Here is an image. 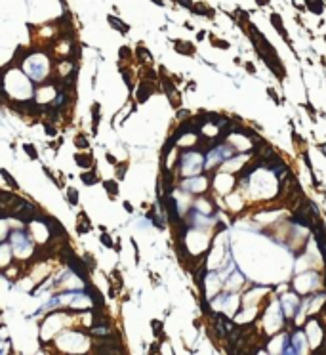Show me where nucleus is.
Masks as SVG:
<instances>
[{"mask_svg": "<svg viewBox=\"0 0 326 355\" xmlns=\"http://www.w3.org/2000/svg\"><path fill=\"white\" fill-rule=\"evenodd\" d=\"M67 264H69V267H71L72 271H75V273L78 275L80 279H84V281H86V277H88V273H86V267H84V264H82L80 260L76 258V256H72V254H71L69 258H67Z\"/></svg>", "mask_w": 326, "mask_h": 355, "instance_id": "1", "label": "nucleus"}, {"mask_svg": "<svg viewBox=\"0 0 326 355\" xmlns=\"http://www.w3.org/2000/svg\"><path fill=\"white\" fill-rule=\"evenodd\" d=\"M315 235H317V243H319V248H320V252H322V258H324V262H326V233H324L322 225L315 229Z\"/></svg>", "mask_w": 326, "mask_h": 355, "instance_id": "2", "label": "nucleus"}, {"mask_svg": "<svg viewBox=\"0 0 326 355\" xmlns=\"http://www.w3.org/2000/svg\"><path fill=\"white\" fill-rule=\"evenodd\" d=\"M166 210L170 212L172 222H178V210H175V202H174L172 197H168V199H166Z\"/></svg>", "mask_w": 326, "mask_h": 355, "instance_id": "3", "label": "nucleus"}, {"mask_svg": "<svg viewBox=\"0 0 326 355\" xmlns=\"http://www.w3.org/2000/svg\"><path fill=\"white\" fill-rule=\"evenodd\" d=\"M307 4H309V8H311L315 13L322 12V2H320V0H307Z\"/></svg>", "mask_w": 326, "mask_h": 355, "instance_id": "4", "label": "nucleus"}, {"mask_svg": "<svg viewBox=\"0 0 326 355\" xmlns=\"http://www.w3.org/2000/svg\"><path fill=\"white\" fill-rule=\"evenodd\" d=\"M90 298L95 302V306H99V307L103 306V298H101V294H99L95 288H90Z\"/></svg>", "mask_w": 326, "mask_h": 355, "instance_id": "5", "label": "nucleus"}, {"mask_svg": "<svg viewBox=\"0 0 326 355\" xmlns=\"http://www.w3.org/2000/svg\"><path fill=\"white\" fill-rule=\"evenodd\" d=\"M109 23H111V25H113V27H115V29H118V31H124V33H126V31H128V25L120 23V21H118V19H116V17H109Z\"/></svg>", "mask_w": 326, "mask_h": 355, "instance_id": "6", "label": "nucleus"}, {"mask_svg": "<svg viewBox=\"0 0 326 355\" xmlns=\"http://www.w3.org/2000/svg\"><path fill=\"white\" fill-rule=\"evenodd\" d=\"M149 92H151V90L147 88V84H141V86H139L137 100H139V101H145V100H147V96H149Z\"/></svg>", "mask_w": 326, "mask_h": 355, "instance_id": "7", "label": "nucleus"}, {"mask_svg": "<svg viewBox=\"0 0 326 355\" xmlns=\"http://www.w3.org/2000/svg\"><path fill=\"white\" fill-rule=\"evenodd\" d=\"M271 21H273V25H275V27H277L278 31H280V34H282V36L286 34V33H284V27H282V23H280V17H278L277 13H273V15H271Z\"/></svg>", "mask_w": 326, "mask_h": 355, "instance_id": "8", "label": "nucleus"}, {"mask_svg": "<svg viewBox=\"0 0 326 355\" xmlns=\"http://www.w3.org/2000/svg\"><path fill=\"white\" fill-rule=\"evenodd\" d=\"M76 164H80V166H84V168H86V166L92 164V159H90V157H86V155H78V157H76Z\"/></svg>", "mask_w": 326, "mask_h": 355, "instance_id": "9", "label": "nucleus"}, {"mask_svg": "<svg viewBox=\"0 0 326 355\" xmlns=\"http://www.w3.org/2000/svg\"><path fill=\"white\" fill-rule=\"evenodd\" d=\"M65 103H67V94L65 92H59L57 97H55V101H54V105L59 107V105H65Z\"/></svg>", "mask_w": 326, "mask_h": 355, "instance_id": "10", "label": "nucleus"}, {"mask_svg": "<svg viewBox=\"0 0 326 355\" xmlns=\"http://www.w3.org/2000/svg\"><path fill=\"white\" fill-rule=\"evenodd\" d=\"M105 189L109 191V195H113V197L116 195V183L115 181H105Z\"/></svg>", "mask_w": 326, "mask_h": 355, "instance_id": "11", "label": "nucleus"}, {"mask_svg": "<svg viewBox=\"0 0 326 355\" xmlns=\"http://www.w3.org/2000/svg\"><path fill=\"white\" fill-rule=\"evenodd\" d=\"M82 181H84V183H88V185H90V183H95V181H97V176L84 174V176H82Z\"/></svg>", "mask_w": 326, "mask_h": 355, "instance_id": "12", "label": "nucleus"}, {"mask_svg": "<svg viewBox=\"0 0 326 355\" xmlns=\"http://www.w3.org/2000/svg\"><path fill=\"white\" fill-rule=\"evenodd\" d=\"M69 201H71V204H76V201H78V193L75 189H69Z\"/></svg>", "mask_w": 326, "mask_h": 355, "instance_id": "13", "label": "nucleus"}, {"mask_svg": "<svg viewBox=\"0 0 326 355\" xmlns=\"http://www.w3.org/2000/svg\"><path fill=\"white\" fill-rule=\"evenodd\" d=\"M75 143L78 145V147H88V143H86V138H84V136H78V138L75 139Z\"/></svg>", "mask_w": 326, "mask_h": 355, "instance_id": "14", "label": "nucleus"}, {"mask_svg": "<svg viewBox=\"0 0 326 355\" xmlns=\"http://www.w3.org/2000/svg\"><path fill=\"white\" fill-rule=\"evenodd\" d=\"M151 325H153V328H154V334H157V336H158V334H160V332H162V325H160V323H158V321H153V323H151Z\"/></svg>", "mask_w": 326, "mask_h": 355, "instance_id": "15", "label": "nucleus"}, {"mask_svg": "<svg viewBox=\"0 0 326 355\" xmlns=\"http://www.w3.org/2000/svg\"><path fill=\"white\" fill-rule=\"evenodd\" d=\"M25 151L31 155V159H36V151H34V147L33 145H25Z\"/></svg>", "mask_w": 326, "mask_h": 355, "instance_id": "16", "label": "nucleus"}, {"mask_svg": "<svg viewBox=\"0 0 326 355\" xmlns=\"http://www.w3.org/2000/svg\"><path fill=\"white\" fill-rule=\"evenodd\" d=\"M101 243L107 244V246H111V244H113V241H111V237H109V235H103V237H101Z\"/></svg>", "mask_w": 326, "mask_h": 355, "instance_id": "17", "label": "nucleus"}, {"mask_svg": "<svg viewBox=\"0 0 326 355\" xmlns=\"http://www.w3.org/2000/svg\"><path fill=\"white\" fill-rule=\"evenodd\" d=\"M2 176H4V178H6V180H8V181H10V183H12L13 187H17V183H15V181L12 180V178H10V174H8V172H6V170H2Z\"/></svg>", "mask_w": 326, "mask_h": 355, "instance_id": "18", "label": "nucleus"}, {"mask_svg": "<svg viewBox=\"0 0 326 355\" xmlns=\"http://www.w3.org/2000/svg\"><path fill=\"white\" fill-rule=\"evenodd\" d=\"M193 12H196V13H206V10L202 8V4H198V8H193Z\"/></svg>", "mask_w": 326, "mask_h": 355, "instance_id": "19", "label": "nucleus"}, {"mask_svg": "<svg viewBox=\"0 0 326 355\" xmlns=\"http://www.w3.org/2000/svg\"><path fill=\"white\" fill-rule=\"evenodd\" d=\"M320 151H322V153L326 155V143H322V145H320Z\"/></svg>", "mask_w": 326, "mask_h": 355, "instance_id": "20", "label": "nucleus"}, {"mask_svg": "<svg viewBox=\"0 0 326 355\" xmlns=\"http://www.w3.org/2000/svg\"><path fill=\"white\" fill-rule=\"evenodd\" d=\"M179 4H185V6H189L191 2H189V0H179Z\"/></svg>", "mask_w": 326, "mask_h": 355, "instance_id": "21", "label": "nucleus"}]
</instances>
